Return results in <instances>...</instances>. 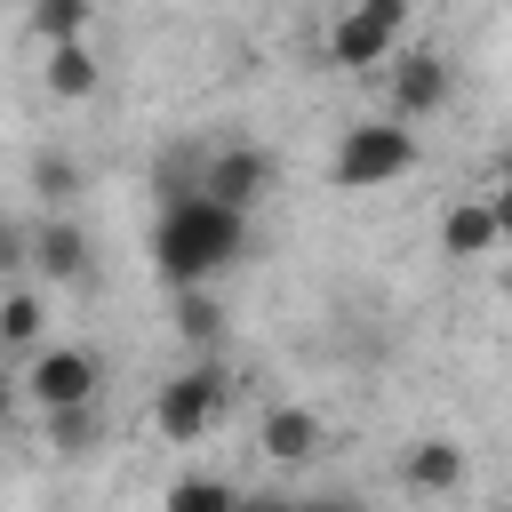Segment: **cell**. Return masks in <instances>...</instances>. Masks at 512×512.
Wrapping results in <instances>:
<instances>
[{
    "mask_svg": "<svg viewBox=\"0 0 512 512\" xmlns=\"http://www.w3.org/2000/svg\"><path fill=\"white\" fill-rule=\"evenodd\" d=\"M248 248V216H232L224 200H176V208H160V224H152V272L184 296V288H208L232 256Z\"/></svg>",
    "mask_w": 512,
    "mask_h": 512,
    "instance_id": "obj_1",
    "label": "cell"
},
{
    "mask_svg": "<svg viewBox=\"0 0 512 512\" xmlns=\"http://www.w3.org/2000/svg\"><path fill=\"white\" fill-rule=\"evenodd\" d=\"M424 160V144H416V128L408 120H352L344 136H336V160H328V184L336 192H384V184H400L408 168Z\"/></svg>",
    "mask_w": 512,
    "mask_h": 512,
    "instance_id": "obj_2",
    "label": "cell"
},
{
    "mask_svg": "<svg viewBox=\"0 0 512 512\" xmlns=\"http://www.w3.org/2000/svg\"><path fill=\"white\" fill-rule=\"evenodd\" d=\"M400 40H408V0H344V16L328 24V64L376 72L400 56Z\"/></svg>",
    "mask_w": 512,
    "mask_h": 512,
    "instance_id": "obj_3",
    "label": "cell"
},
{
    "mask_svg": "<svg viewBox=\"0 0 512 512\" xmlns=\"http://www.w3.org/2000/svg\"><path fill=\"white\" fill-rule=\"evenodd\" d=\"M24 392H32V408H40V416L96 408L104 368H96V352H80V344H40V352H32V368H24Z\"/></svg>",
    "mask_w": 512,
    "mask_h": 512,
    "instance_id": "obj_4",
    "label": "cell"
},
{
    "mask_svg": "<svg viewBox=\"0 0 512 512\" xmlns=\"http://www.w3.org/2000/svg\"><path fill=\"white\" fill-rule=\"evenodd\" d=\"M216 416H224V376H216V368H184V376H168V384L152 392V432L176 440V448H192Z\"/></svg>",
    "mask_w": 512,
    "mask_h": 512,
    "instance_id": "obj_5",
    "label": "cell"
},
{
    "mask_svg": "<svg viewBox=\"0 0 512 512\" xmlns=\"http://www.w3.org/2000/svg\"><path fill=\"white\" fill-rule=\"evenodd\" d=\"M384 88H392V120H432V112H448V96H456V64L440 56V48H400L392 64H384Z\"/></svg>",
    "mask_w": 512,
    "mask_h": 512,
    "instance_id": "obj_6",
    "label": "cell"
},
{
    "mask_svg": "<svg viewBox=\"0 0 512 512\" xmlns=\"http://www.w3.org/2000/svg\"><path fill=\"white\" fill-rule=\"evenodd\" d=\"M200 192L224 200L232 216H256V200L272 192V152H264V144H224V152H208Z\"/></svg>",
    "mask_w": 512,
    "mask_h": 512,
    "instance_id": "obj_7",
    "label": "cell"
},
{
    "mask_svg": "<svg viewBox=\"0 0 512 512\" xmlns=\"http://www.w3.org/2000/svg\"><path fill=\"white\" fill-rule=\"evenodd\" d=\"M256 448H264L272 464H312V456L328 448V424H320V408L280 400V408H264V416H256Z\"/></svg>",
    "mask_w": 512,
    "mask_h": 512,
    "instance_id": "obj_8",
    "label": "cell"
},
{
    "mask_svg": "<svg viewBox=\"0 0 512 512\" xmlns=\"http://www.w3.org/2000/svg\"><path fill=\"white\" fill-rule=\"evenodd\" d=\"M496 248H504V232H496L488 192H464V200H448V208H440V256L480 264V256H496Z\"/></svg>",
    "mask_w": 512,
    "mask_h": 512,
    "instance_id": "obj_9",
    "label": "cell"
},
{
    "mask_svg": "<svg viewBox=\"0 0 512 512\" xmlns=\"http://www.w3.org/2000/svg\"><path fill=\"white\" fill-rule=\"evenodd\" d=\"M400 480H408L416 496H456V488H464V440H448V432L408 440V448H400Z\"/></svg>",
    "mask_w": 512,
    "mask_h": 512,
    "instance_id": "obj_10",
    "label": "cell"
},
{
    "mask_svg": "<svg viewBox=\"0 0 512 512\" xmlns=\"http://www.w3.org/2000/svg\"><path fill=\"white\" fill-rule=\"evenodd\" d=\"M40 88H48L56 104H88V96L104 88V64H96V48H88V40L40 48Z\"/></svg>",
    "mask_w": 512,
    "mask_h": 512,
    "instance_id": "obj_11",
    "label": "cell"
},
{
    "mask_svg": "<svg viewBox=\"0 0 512 512\" xmlns=\"http://www.w3.org/2000/svg\"><path fill=\"white\" fill-rule=\"evenodd\" d=\"M32 264H40L48 280H80V272H88V232H80L72 216L40 224V232H32Z\"/></svg>",
    "mask_w": 512,
    "mask_h": 512,
    "instance_id": "obj_12",
    "label": "cell"
},
{
    "mask_svg": "<svg viewBox=\"0 0 512 512\" xmlns=\"http://www.w3.org/2000/svg\"><path fill=\"white\" fill-rule=\"evenodd\" d=\"M88 0H32V32H40V48H64V40H88Z\"/></svg>",
    "mask_w": 512,
    "mask_h": 512,
    "instance_id": "obj_13",
    "label": "cell"
},
{
    "mask_svg": "<svg viewBox=\"0 0 512 512\" xmlns=\"http://www.w3.org/2000/svg\"><path fill=\"white\" fill-rule=\"evenodd\" d=\"M168 512H240V488L216 480V472H184V480L168 488Z\"/></svg>",
    "mask_w": 512,
    "mask_h": 512,
    "instance_id": "obj_14",
    "label": "cell"
},
{
    "mask_svg": "<svg viewBox=\"0 0 512 512\" xmlns=\"http://www.w3.org/2000/svg\"><path fill=\"white\" fill-rule=\"evenodd\" d=\"M40 328H48V304L32 288H8L0 296V344H40Z\"/></svg>",
    "mask_w": 512,
    "mask_h": 512,
    "instance_id": "obj_15",
    "label": "cell"
},
{
    "mask_svg": "<svg viewBox=\"0 0 512 512\" xmlns=\"http://www.w3.org/2000/svg\"><path fill=\"white\" fill-rule=\"evenodd\" d=\"M80 184H88V176H80L72 152H32V192H40V200H72Z\"/></svg>",
    "mask_w": 512,
    "mask_h": 512,
    "instance_id": "obj_16",
    "label": "cell"
},
{
    "mask_svg": "<svg viewBox=\"0 0 512 512\" xmlns=\"http://www.w3.org/2000/svg\"><path fill=\"white\" fill-rule=\"evenodd\" d=\"M176 328H184L192 344H208V336L224 328V312H216V296H208V288H184V304H176Z\"/></svg>",
    "mask_w": 512,
    "mask_h": 512,
    "instance_id": "obj_17",
    "label": "cell"
},
{
    "mask_svg": "<svg viewBox=\"0 0 512 512\" xmlns=\"http://www.w3.org/2000/svg\"><path fill=\"white\" fill-rule=\"evenodd\" d=\"M88 432H96V408H64V416H48V440H56L64 456H80Z\"/></svg>",
    "mask_w": 512,
    "mask_h": 512,
    "instance_id": "obj_18",
    "label": "cell"
},
{
    "mask_svg": "<svg viewBox=\"0 0 512 512\" xmlns=\"http://www.w3.org/2000/svg\"><path fill=\"white\" fill-rule=\"evenodd\" d=\"M488 208H496V232H504V240H512V176H504V184H496V192H488Z\"/></svg>",
    "mask_w": 512,
    "mask_h": 512,
    "instance_id": "obj_19",
    "label": "cell"
},
{
    "mask_svg": "<svg viewBox=\"0 0 512 512\" xmlns=\"http://www.w3.org/2000/svg\"><path fill=\"white\" fill-rule=\"evenodd\" d=\"M240 512H296L288 496H240Z\"/></svg>",
    "mask_w": 512,
    "mask_h": 512,
    "instance_id": "obj_20",
    "label": "cell"
},
{
    "mask_svg": "<svg viewBox=\"0 0 512 512\" xmlns=\"http://www.w3.org/2000/svg\"><path fill=\"white\" fill-rule=\"evenodd\" d=\"M296 512H352L344 496H312V504H296Z\"/></svg>",
    "mask_w": 512,
    "mask_h": 512,
    "instance_id": "obj_21",
    "label": "cell"
},
{
    "mask_svg": "<svg viewBox=\"0 0 512 512\" xmlns=\"http://www.w3.org/2000/svg\"><path fill=\"white\" fill-rule=\"evenodd\" d=\"M488 512H512V504H488Z\"/></svg>",
    "mask_w": 512,
    "mask_h": 512,
    "instance_id": "obj_22",
    "label": "cell"
},
{
    "mask_svg": "<svg viewBox=\"0 0 512 512\" xmlns=\"http://www.w3.org/2000/svg\"><path fill=\"white\" fill-rule=\"evenodd\" d=\"M504 176H512V152H504Z\"/></svg>",
    "mask_w": 512,
    "mask_h": 512,
    "instance_id": "obj_23",
    "label": "cell"
}]
</instances>
